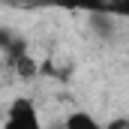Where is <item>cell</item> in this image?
Instances as JSON below:
<instances>
[{"label":"cell","mask_w":129,"mask_h":129,"mask_svg":"<svg viewBox=\"0 0 129 129\" xmlns=\"http://www.w3.org/2000/svg\"><path fill=\"white\" fill-rule=\"evenodd\" d=\"M3 129H42V117L36 111V102L30 96H18L9 102Z\"/></svg>","instance_id":"1"},{"label":"cell","mask_w":129,"mask_h":129,"mask_svg":"<svg viewBox=\"0 0 129 129\" xmlns=\"http://www.w3.org/2000/svg\"><path fill=\"white\" fill-rule=\"evenodd\" d=\"M0 51H3V60L6 66H15L18 60H24L30 51H27V42L24 36H15L9 27H0Z\"/></svg>","instance_id":"2"},{"label":"cell","mask_w":129,"mask_h":129,"mask_svg":"<svg viewBox=\"0 0 129 129\" xmlns=\"http://www.w3.org/2000/svg\"><path fill=\"white\" fill-rule=\"evenodd\" d=\"M87 21H90V30L96 33L99 39H114V33H117V18H114L108 9H93V12L87 15Z\"/></svg>","instance_id":"3"},{"label":"cell","mask_w":129,"mask_h":129,"mask_svg":"<svg viewBox=\"0 0 129 129\" xmlns=\"http://www.w3.org/2000/svg\"><path fill=\"white\" fill-rule=\"evenodd\" d=\"M63 129H105V123H99L90 111H72L66 117Z\"/></svg>","instance_id":"4"},{"label":"cell","mask_w":129,"mask_h":129,"mask_svg":"<svg viewBox=\"0 0 129 129\" xmlns=\"http://www.w3.org/2000/svg\"><path fill=\"white\" fill-rule=\"evenodd\" d=\"M12 69H15V72H18V75H21V78H33V75H36V72H39V66H36V60H33L30 54H27V57H24V60H18V63L12 66Z\"/></svg>","instance_id":"5"},{"label":"cell","mask_w":129,"mask_h":129,"mask_svg":"<svg viewBox=\"0 0 129 129\" xmlns=\"http://www.w3.org/2000/svg\"><path fill=\"white\" fill-rule=\"evenodd\" d=\"M114 18H129V3H120V6H105Z\"/></svg>","instance_id":"6"},{"label":"cell","mask_w":129,"mask_h":129,"mask_svg":"<svg viewBox=\"0 0 129 129\" xmlns=\"http://www.w3.org/2000/svg\"><path fill=\"white\" fill-rule=\"evenodd\" d=\"M105 129H129V117H114L105 123Z\"/></svg>","instance_id":"7"}]
</instances>
